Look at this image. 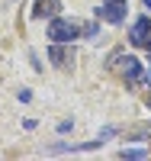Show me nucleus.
Wrapping results in <instances>:
<instances>
[{
  "mask_svg": "<svg viewBox=\"0 0 151 161\" xmlns=\"http://www.w3.org/2000/svg\"><path fill=\"white\" fill-rule=\"evenodd\" d=\"M48 58L58 64V68H67V64L74 61V52L71 48H64L61 42H51V48H48Z\"/></svg>",
  "mask_w": 151,
  "mask_h": 161,
  "instance_id": "423d86ee",
  "label": "nucleus"
},
{
  "mask_svg": "<svg viewBox=\"0 0 151 161\" xmlns=\"http://www.w3.org/2000/svg\"><path fill=\"white\" fill-rule=\"evenodd\" d=\"M145 7H148V10H151V0H145Z\"/></svg>",
  "mask_w": 151,
  "mask_h": 161,
  "instance_id": "1a4fd4ad",
  "label": "nucleus"
},
{
  "mask_svg": "<svg viewBox=\"0 0 151 161\" xmlns=\"http://www.w3.org/2000/svg\"><path fill=\"white\" fill-rule=\"evenodd\" d=\"M148 58H151V42H148Z\"/></svg>",
  "mask_w": 151,
  "mask_h": 161,
  "instance_id": "9d476101",
  "label": "nucleus"
},
{
  "mask_svg": "<svg viewBox=\"0 0 151 161\" xmlns=\"http://www.w3.org/2000/svg\"><path fill=\"white\" fill-rule=\"evenodd\" d=\"M119 61V74L129 80V84H138V80H145V74H142V61L135 58V55H122V58H116Z\"/></svg>",
  "mask_w": 151,
  "mask_h": 161,
  "instance_id": "7ed1b4c3",
  "label": "nucleus"
},
{
  "mask_svg": "<svg viewBox=\"0 0 151 161\" xmlns=\"http://www.w3.org/2000/svg\"><path fill=\"white\" fill-rule=\"evenodd\" d=\"M122 155H126V158H145L148 152H142V148H129V152H122Z\"/></svg>",
  "mask_w": 151,
  "mask_h": 161,
  "instance_id": "6e6552de",
  "label": "nucleus"
},
{
  "mask_svg": "<svg viewBox=\"0 0 151 161\" xmlns=\"http://www.w3.org/2000/svg\"><path fill=\"white\" fill-rule=\"evenodd\" d=\"M77 36H84V26H80L77 19L51 16V23H48V39L51 42H74Z\"/></svg>",
  "mask_w": 151,
  "mask_h": 161,
  "instance_id": "f257e3e1",
  "label": "nucleus"
},
{
  "mask_svg": "<svg viewBox=\"0 0 151 161\" xmlns=\"http://www.w3.org/2000/svg\"><path fill=\"white\" fill-rule=\"evenodd\" d=\"M84 36H87V39H97V36H100V26H97V23H87V26H84Z\"/></svg>",
  "mask_w": 151,
  "mask_h": 161,
  "instance_id": "0eeeda50",
  "label": "nucleus"
},
{
  "mask_svg": "<svg viewBox=\"0 0 151 161\" xmlns=\"http://www.w3.org/2000/svg\"><path fill=\"white\" fill-rule=\"evenodd\" d=\"M58 10H61V0H35L32 16L35 19H51V16H58Z\"/></svg>",
  "mask_w": 151,
  "mask_h": 161,
  "instance_id": "39448f33",
  "label": "nucleus"
},
{
  "mask_svg": "<svg viewBox=\"0 0 151 161\" xmlns=\"http://www.w3.org/2000/svg\"><path fill=\"white\" fill-rule=\"evenodd\" d=\"M126 0H103V7H97L93 13H97L100 19H106V23H122L126 19Z\"/></svg>",
  "mask_w": 151,
  "mask_h": 161,
  "instance_id": "f03ea898",
  "label": "nucleus"
},
{
  "mask_svg": "<svg viewBox=\"0 0 151 161\" xmlns=\"http://www.w3.org/2000/svg\"><path fill=\"white\" fill-rule=\"evenodd\" d=\"M129 42H132L135 48H148V42H151V19H148V16H138V19H135L132 32H129Z\"/></svg>",
  "mask_w": 151,
  "mask_h": 161,
  "instance_id": "20e7f679",
  "label": "nucleus"
}]
</instances>
